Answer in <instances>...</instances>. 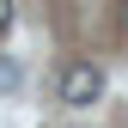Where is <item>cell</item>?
I'll return each mask as SVG.
<instances>
[{"mask_svg": "<svg viewBox=\"0 0 128 128\" xmlns=\"http://www.w3.org/2000/svg\"><path fill=\"white\" fill-rule=\"evenodd\" d=\"M98 98H104V67H98V61H67V67H61V104H67V110H86Z\"/></svg>", "mask_w": 128, "mask_h": 128, "instance_id": "6da1fadb", "label": "cell"}, {"mask_svg": "<svg viewBox=\"0 0 128 128\" xmlns=\"http://www.w3.org/2000/svg\"><path fill=\"white\" fill-rule=\"evenodd\" d=\"M6 86H18V67H12V61H0V92Z\"/></svg>", "mask_w": 128, "mask_h": 128, "instance_id": "7a4b0ae2", "label": "cell"}, {"mask_svg": "<svg viewBox=\"0 0 128 128\" xmlns=\"http://www.w3.org/2000/svg\"><path fill=\"white\" fill-rule=\"evenodd\" d=\"M0 30H12V0H0Z\"/></svg>", "mask_w": 128, "mask_h": 128, "instance_id": "3957f363", "label": "cell"}, {"mask_svg": "<svg viewBox=\"0 0 128 128\" xmlns=\"http://www.w3.org/2000/svg\"><path fill=\"white\" fill-rule=\"evenodd\" d=\"M116 30H122V37H128V0H122V6H116Z\"/></svg>", "mask_w": 128, "mask_h": 128, "instance_id": "277c9868", "label": "cell"}]
</instances>
